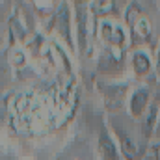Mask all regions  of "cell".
Here are the masks:
<instances>
[{
	"label": "cell",
	"instance_id": "cell-1",
	"mask_svg": "<svg viewBox=\"0 0 160 160\" xmlns=\"http://www.w3.org/2000/svg\"><path fill=\"white\" fill-rule=\"evenodd\" d=\"M125 21L127 26L130 28V36L134 38V41H149L151 34H153V26L149 22L147 17L142 15V9L138 8V4H130L125 11Z\"/></svg>",
	"mask_w": 160,
	"mask_h": 160
},
{
	"label": "cell",
	"instance_id": "cell-2",
	"mask_svg": "<svg viewBox=\"0 0 160 160\" xmlns=\"http://www.w3.org/2000/svg\"><path fill=\"white\" fill-rule=\"evenodd\" d=\"M99 36L110 48L119 50L127 45V32H125L123 24L116 22V21H110V19H104L99 22Z\"/></svg>",
	"mask_w": 160,
	"mask_h": 160
},
{
	"label": "cell",
	"instance_id": "cell-3",
	"mask_svg": "<svg viewBox=\"0 0 160 160\" xmlns=\"http://www.w3.org/2000/svg\"><path fill=\"white\" fill-rule=\"evenodd\" d=\"M151 91L149 88H138L130 93L128 97V114L130 118L136 121H142L143 116L147 114L149 106H151Z\"/></svg>",
	"mask_w": 160,
	"mask_h": 160
},
{
	"label": "cell",
	"instance_id": "cell-4",
	"mask_svg": "<svg viewBox=\"0 0 160 160\" xmlns=\"http://www.w3.org/2000/svg\"><path fill=\"white\" fill-rule=\"evenodd\" d=\"M56 30L60 32L62 39L69 45L71 50H75V41H73V30H71V4H60L56 11Z\"/></svg>",
	"mask_w": 160,
	"mask_h": 160
},
{
	"label": "cell",
	"instance_id": "cell-5",
	"mask_svg": "<svg viewBox=\"0 0 160 160\" xmlns=\"http://www.w3.org/2000/svg\"><path fill=\"white\" fill-rule=\"evenodd\" d=\"M127 89H128V86H118V84L106 86L102 89L106 106L112 110H119L121 106H125L127 104Z\"/></svg>",
	"mask_w": 160,
	"mask_h": 160
},
{
	"label": "cell",
	"instance_id": "cell-6",
	"mask_svg": "<svg viewBox=\"0 0 160 160\" xmlns=\"http://www.w3.org/2000/svg\"><path fill=\"white\" fill-rule=\"evenodd\" d=\"M75 19H77V39H78L80 50H86L88 45V13L89 8H86V4L77 2L75 4Z\"/></svg>",
	"mask_w": 160,
	"mask_h": 160
},
{
	"label": "cell",
	"instance_id": "cell-7",
	"mask_svg": "<svg viewBox=\"0 0 160 160\" xmlns=\"http://www.w3.org/2000/svg\"><path fill=\"white\" fill-rule=\"evenodd\" d=\"M116 134H118V142H119L118 145H119L121 155L128 160L138 158V155H140V145L136 143V140L132 138V134H130V132L125 134L121 128H116Z\"/></svg>",
	"mask_w": 160,
	"mask_h": 160
},
{
	"label": "cell",
	"instance_id": "cell-8",
	"mask_svg": "<svg viewBox=\"0 0 160 160\" xmlns=\"http://www.w3.org/2000/svg\"><path fill=\"white\" fill-rule=\"evenodd\" d=\"M130 65H132V71L136 77H145L151 73L153 69V60L151 56L147 54V50H134L132 56H130Z\"/></svg>",
	"mask_w": 160,
	"mask_h": 160
},
{
	"label": "cell",
	"instance_id": "cell-9",
	"mask_svg": "<svg viewBox=\"0 0 160 160\" xmlns=\"http://www.w3.org/2000/svg\"><path fill=\"white\" fill-rule=\"evenodd\" d=\"M99 153L104 160H118L119 158V145L112 140V136L108 134L106 128L101 130L99 134Z\"/></svg>",
	"mask_w": 160,
	"mask_h": 160
},
{
	"label": "cell",
	"instance_id": "cell-10",
	"mask_svg": "<svg viewBox=\"0 0 160 160\" xmlns=\"http://www.w3.org/2000/svg\"><path fill=\"white\" fill-rule=\"evenodd\" d=\"M158 121H160V106L157 102H151L147 114L143 116L142 119V125H143V132L147 138L155 136L157 134V128H158Z\"/></svg>",
	"mask_w": 160,
	"mask_h": 160
},
{
	"label": "cell",
	"instance_id": "cell-11",
	"mask_svg": "<svg viewBox=\"0 0 160 160\" xmlns=\"http://www.w3.org/2000/svg\"><path fill=\"white\" fill-rule=\"evenodd\" d=\"M114 9H116V2H110V0H97V2H89V15H91V17H95V19L106 17V15H110Z\"/></svg>",
	"mask_w": 160,
	"mask_h": 160
},
{
	"label": "cell",
	"instance_id": "cell-12",
	"mask_svg": "<svg viewBox=\"0 0 160 160\" xmlns=\"http://www.w3.org/2000/svg\"><path fill=\"white\" fill-rule=\"evenodd\" d=\"M151 153H153V157H155V160H160V138L151 145Z\"/></svg>",
	"mask_w": 160,
	"mask_h": 160
},
{
	"label": "cell",
	"instance_id": "cell-13",
	"mask_svg": "<svg viewBox=\"0 0 160 160\" xmlns=\"http://www.w3.org/2000/svg\"><path fill=\"white\" fill-rule=\"evenodd\" d=\"M155 136H160V121H158V128H157V134Z\"/></svg>",
	"mask_w": 160,
	"mask_h": 160
},
{
	"label": "cell",
	"instance_id": "cell-14",
	"mask_svg": "<svg viewBox=\"0 0 160 160\" xmlns=\"http://www.w3.org/2000/svg\"><path fill=\"white\" fill-rule=\"evenodd\" d=\"M158 69H160V52H158Z\"/></svg>",
	"mask_w": 160,
	"mask_h": 160
}]
</instances>
